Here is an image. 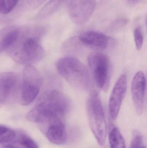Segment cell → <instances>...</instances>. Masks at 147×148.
I'll return each instance as SVG.
<instances>
[{
	"instance_id": "6da1fadb",
	"label": "cell",
	"mask_w": 147,
	"mask_h": 148,
	"mask_svg": "<svg viewBox=\"0 0 147 148\" xmlns=\"http://www.w3.org/2000/svg\"><path fill=\"white\" fill-rule=\"evenodd\" d=\"M70 107V103L65 95L58 90H52L28 112L26 118L40 127L55 120H62Z\"/></svg>"
},
{
	"instance_id": "7a4b0ae2",
	"label": "cell",
	"mask_w": 147,
	"mask_h": 148,
	"mask_svg": "<svg viewBox=\"0 0 147 148\" xmlns=\"http://www.w3.org/2000/svg\"><path fill=\"white\" fill-rule=\"evenodd\" d=\"M5 53L16 63L26 66L40 61L45 54L39 35L22 34L21 32L15 42Z\"/></svg>"
},
{
	"instance_id": "3957f363",
	"label": "cell",
	"mask_w": 147,
	"mask_h": 148,
	"mask_svg": "<svg viewBox=\"0 0 147 148\" xmlns=\"http://www.w3.org/2000/svg\"><path fill=\"white\" fill-rule=\"evenodd\" d=\"M56 66L60 76L73 88L81 91H93L91 75L79 60L71 56L63 57L57 61Z\"/></svg>"
},
{
	"instance_id": "277c9868",
	"label": "cell",
	"mask_w": 147,
	"mask_h": 148,
	"mask_svg": "<svg viewBox=\"0 0 147 148\" xmlns=\"http://www.w3.org/2000/svg\"><path fill=\"white\" fill-rule=\"evenodd\" d=\"M86 110L91 132L100 146H103L106 140L107 126L105 114L98 92H90L86 102Z\"/></svg>"
},
{
	"instance_id": "5b68a950",
	"label": "cell",
	"mask_w": 147,
	"mask_h": 148,
	"mask_svg": "<svg viewBox=\"0 0 147 148\" xmlns=\"http://www.w3.org/2000/svg\"><path fill=\"white\" fill-rule=\"evenodd\" d=\"M42 84V77L33 65L26 66L21 78L20 102L23 106L32 103L36 98Z\"/></svg>"
},
{
	"instance_id": "8992f818",
	"label": "cell",
	"mask_w": 147,
	"mask_h": 148,
	"mask_svg": "<svg viewBox=\"0 0 147 148\" xmlns=\"http://www.w3.org/2000/svg\"><path fill=\"white\" fill-rule=\"evenodd\" d=\"M92 80L99 88L107 91L109 85V60L102 53L93 52L88 57Z\"/></svg>"
},
{
	"instance_id": "52a82bcc",
	"label": "cell",
	"mask_w": 147,
	"mask_h": 148,
	"mask_svg": "<svg viewBox=\"0 0 147 148\" xmlns=\"http://www.w3.org/2000/svg\"><path fill=\"white\" fill-rule=\"evenodd\" d=\"M21 79L13 72H3L0 75V103L10 104L20 100Z\"/></svg>"
},
{
	"instance_id": "ba28073f",
	"label": "cell",
	"mask_w": 147,
	"mask_h": 148,
	"mask_svg": "<svg viewBox=\"0 0 147 148\" xmlns=\"http://www.w3.org/2000/svg\"><path fill=\"white\" fill-rule=\"evenodd\" d=\"M96 7V0H70L68 11L71 21L82 25L92 16Z\"/></svg>"
},
{
	"instance_id": "9c48e42d",
	"label": "cell",
	"mask_w": 147,
	"mask_h": 148,
	"mask_svg": "<svg viewBox=\"0 0 147 148\" xmlns=\"http://www.w3.org/2000/svg\"><path fill=\"white\" fill-rule=\"evenodd\" d=\"M127 89V75L123 74L118 78L110 97L109 110L110 115L113 120H116L118 117L122 103L126 96Z\"/></svg>"
},
{
	"instance_id": "30bf717a",
	"label": "cell",
	"mask_w": 147,
	"mask_h": 148,
	"mask_svg": "<svg viewBox=\"0 0 147 148\" xmlns=\"http://www.w3.org/2000/svg\"><path fill=\"white\" fill-rule=\"evenodd\" d=\"M146 88V80L144 73L137 72L132 83L131 91L134 106L139 115L142 114L144 110V97Z\"/></svg>"
},
{
	"instance_id": "8fae6325",
	"label": "cell",
	"mask_w": 147,
	"mask_h": 148,
	"mask_svg": "<svg viewBox=\"0 0 147 148\" xmlns=\"http://www.w3.org/2000/svg\"><path fill=\"white\" fill-rule=\"evenodd\" d=\"M47 140L56 145H63L67 140L65 127L62 120L53 121L39 127Z\"/></svg>"
},
{
	"instance_id": "7c38bea8",
	"label": "cell",
	"mask_w": 147,
	"mask_h": 148,
	"mask_svg": "<svg viewBox=\"0 0 147 148\" xmlns=\"http://www.w3.org/2000/svg\"><path fill=\"white\" fill-rule=\"evenodd\" d=\"M79 40L87 47L101 51L108 47L112 39L101 32L89 30L82 33L79 37Z\"/></svg>"
},
{
	"instance_id": "4fadbf2b",
	"label": "cell",
	"mask_w": 147,
	"mask_h": 148,
	"mask_svg": "<svg viewBox=\"0 0 147 148\" xmlns=\"http://www.w3.org/2000/svg\"><path fill=\"white\" fill-rule=\"evenodd\" d=\"M20 29L10 27L3 29L0 36V52L5 53L16 41L20 34Z\"/></svg>"
},
{
	"instance_id": "5bb4252c",
	"label": "cell",
	"mask_w": 147,
	"mask_h": 148,
	"mask_svg": "<svg viewBox=\"0 0 147 148\" xmlns=\"http://www.w3.org/2000/svg\"><path fill=\"white\" fill-rule=\"evenodd\" d=\"M109 141L111 148H127L124 138L117 127L113 128L110 131Z\"/></svg>"
},
{
	"instance_id": "9a60e30c",
	"label": "cell",
	"mask_w": 147,
	"mask_h": 148,
	"mask_svg": "<svg viewBox=\"0 0 147 148\" xmlns=\"http://www.w3.org/2000/svg\"><path fill=\"white\" fill-rule=\"evenodd\" d=\"M64 0H50L41 9L38 13L37 17L39 19L46 18L54 13Z\"/></svg>"
},
{
	"instance_id": "2e32d148",
	"label": "cell",
	"mask_w": 147,
	"mask_h": 148,
	"mask_svg": "<svg viewBox=\"0 0 147 148\" xmlns=\"http://www.w3.org/2000/svg\"><path fill=\"white\" fill-rule=\"evenodd\" d=\"M16 136V133L14 130L4 125L0 126V143L6 144L14 140Z\"/></svg>"
},
{
	"instance_id": "e0dca14e",
	"label": "cell",
	"mask_w": 147,
	"mask_h": 148,
	"mask_svg": "<svg viewBox=\"0 0 147 148\" xmlns=\"http://www.w3.org/2000/svg\"><path fill=\"white\" fill-rule=\"evenodd\" d=\"M18 141L23 148H39L33 139L23 133L20 134Z\"/></svg>"
},
{
	"instance_id": "ac0fdd59",
	"label": "cell",
	"mask_w": 147,
	"mask_h": 148,
	"mask_svg": "<svg viewBox=\"0 0 147 148\" xmlns=\"http://www.w3.org/2000/svg\"><path fill=\"white\" fill-rule=\"evenodd\" d=\"M142 134L138 130H133L130 148H140L142 142Z\"/></svg>"
},
{
	"instance_id": "d6986e66",
	"label": "cell",
	"mask_w": 147,
	"mask_h": 148,
	"mask_svg": "<svg viewBox=\"0 0 147 148\" xmlns=\"http://www.w3.org/2000/svg\"><path fill=\"white\" fill-rule=\"evenodd\" d=\"M134 38L136 48L140 50L143 43V36L140 27H137L134 30Z\"/></svg>"
},
{
	"instance_id": "ffe728a7",
	"label": "cell",
	"mask_w": 147,
	"mask_h": 148,
	"mask_svg": "<svg viewBox=\"0 0 147 148\" xmlns=\"http://www.w3.org/2000/svg\"><path fill=\"white\" fill-rule=\"evenodd\" d=\"M128 20L125 18H121L114 21L110 25V29L111 31L117 30L126 26Z\"/></svg>"
},
{
	"instance_id": "44dd1931",
	"label": "cell",
	"mask_w": 147,
	"mask_h": 148,
	"mask_svg": "<svg viewBox=\"0 0 147 148\" xmlns=\"http://www.w3.org/2000/svg\"><path fill=\"white\" fill-rule=\"evenodd\" d=\"M19 0H6L5 8L2 14H6L10 13L16 6Z\"/></svg>"
},
{
	"instance_id": "7402d4cb",
	"label": "cell",
	"mask_w": 147,
	"mask_h": 148,
	"mask_svg": "<svg viewBox=\"0 0 147 148\" xmlns=\"http://www.w3.org/2000/svg\"><path fill=\"white\" fill-rule=\"evenodd\" d=\"M6 0H0V10L2 12L4 10L6 4Z\"/></svg>"
},
{
	"instance_id": "603a6c76",
	"label": "cell",
	"mask_w": 147,
	"mask_h": 148,
	"mask_svg": "<svg viewBox=\"0 0 147 148\" xmlns=\"http://www.w3.org/2000/svg\"><path fill=\"white\" fill-rule=\"evenodd\" d=\"M47 0H33V3L35 6H38L45 2Z\"/></svg>"
},
{
	"instance_id": "cb8c5ba5",
	"label": "cell",
	"mask_w": 147,
	"mask_h": 148,
	"mask_svg": "<svg viewBox=\"0 0 147 148\" xmlns=\"http://www.w3.org/2000/svg\"><path fill=\"white\" fill-rule=\"evenodd\" d=\"M140 148H147L146 147H145V146H142Z\"/></svg>"
},
{
	"instance_id": "d4e9b609",
	"label": "cell",
	"mask_w": 147,
	"mask_h": 148,
	"mask_svg": "<svg viewBox=\"0 0 147 148\" xmlns=\"http://www.w3.org/2000/svg\"></svg>"
}]
</instances>
